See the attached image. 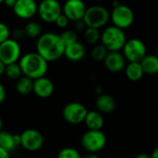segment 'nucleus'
Wrapping results in <instances>:
<instances>
[{"label": "nucleus", "instance_id": "1", "mask_svg": "<svg viewBox=\"0 0 158 158\" xmlns=\"http://www.w3.org/2000/svg\"><path fill=\"white\" fill-rule=\"evenodd\" d=\"M36 52L48 62L56 61L63 56L64 46L60 35L54 33L41 34L36 41Z\"/></svg>", "mask_w": 158, "mask_h": 158}, {"label": "nucleus", "instance_id": "2", "mask_svg": "<svg viewBox=\"0 0 158 158\" xmlns=\"http://www.w3.org/2000/svg\"><path fill=\"white\" fill-rule=\"evenodd\" d=\"M19 64L23 74L30 77L33 80L46 75L48 69V62L37 52H28L24 54L20 58Z\"/></svg>", "mask_w": 158, "mask_h": 158}, {"label": "nucleus", "instance_id": "3", "mask_svg": "<svg viewBox=\"0 0 158 158\" xmlns=\"http://www.w3.org/2000/svg\"><path fill=\"white\" fill-rule=\"evenodd\" d=\"M100 40L108 51H120L127 41V36L124 30L111 25L101 33Z\"/></svg>", "mask_w": 158, "mask_h": 158}, {"label": "nucleus", "instance_id": "4", "mask_svg": "<svg viewBox=\"0 0 158 158\" xmlns=\"http://www.w3.org/2000/svg\"><path fill=\"white\" fill-rule=\"evenodd\" d=\"M110 20V12L108 10L100 5H94L87 8L83 21L87 27L100 29L105 26Z\"/></svg>", "mask_w": 158, "mask_h": 158}, {"label": "nucleus", "instance_id": "5", "mask_svg": "<svg viewBox=\"0 0 158 158\" xmlns=\"http://www.w3.org/2000/svg\"><path fill=\"white\" fill-rule=\"evenodd\" d=\"M135 15L132 9L127 5L118 4L113 7V10L110 13V20L113 25L125 30L129 28L134 23Z\"/></svg>", "mask_w": 158, "mask_h": 158}, {"label": "nucleus", "instance_id": "6", "mask_svg": "<svg viewBox=\"0 0 158 158\" xmlns=\"http://www.w3.org/2000/svg\"><path fill=\"white\" fill-rule=\"evenodd\" d=\"M106 142V136L102 129H89L81 137V145L87 152L92 153L102 151L105 147Z\"/></svg>", "mask_w": 158, "mask_h": 158}, {"label": "nucleus", "instance_id": "7", "mask_svg": "<svg viewBox=\"0 0 158 158\" xmlns=\"http://www.w3.org/2000/svg\"><path fill=\"white\" fill-rule=\"evenodd\" d=\"M122 50L126 60H127L128 62H139L147 54V48L144 42L135 37L128 40L127 39Z\"/></svg>", "mask_w": 158, "mask_h": 158}, {"label": "nucleus", "instance_id": "8", "mask_svg": "<svg viewBox=\"0 0 158 158\" xmlns=\"http://www.w3.org/2000/svg\"><path fill=\"white\" fill-rule=\"evenodd\" d=\"M62 13V6L58 0H42L38 4L37 14L48 23H52Z\"/></svg>", "mask_w": 158, "mask_h": 158}, {"label": "nucleus", "instance_id": "9", "mask_svg": "<svg viewBox=\"0 0 158 158\" xmlns=\"http://www.w3.org/2000/svg\"><path fill=\"white\" fill-rule=\"evenodd\" d=\"M22 54L21 46L19 41L9 38L4 42L0 43V60L6 65L13 62H18Z\"/></svg>", "mask_w": 158, "mask_h": 158}, {"label": "nucleus", "instance_id": "10", "mask_svg": "<svg viewBox=\"0 0 158 158\" xmlns=\"http://www.w3.org/2000/svg\"><path fill=\"white\" fill-rule=\"evenodd\" d=\"M88 109L80 102H72L67 103L62 110L63 119L71 125H79L84 122Z\"/></svg>", "mask_w": 158, "mask_h": 158}, {"label": "nucleus", "instance_id": "11", "mask_svg": "<svg viewBox=\"0 0 158 158\" xmlns=\"http://www.w3.org/2000/svg\"><path fill=\"white\" fill-rule=\"evenodd\" d=\"M21 146L29 152H36L43 147L44 137L36 129L28 128L20 134Z\"/></svg>", "mask_w": 158, "mask_h": 158}, {"label": "nucleus", "instance_id": "12", "mask_svg": "<svg viewBox=\"0 0 158 158\" xmlns=\"http://www.w3.org/2000/svg\"><path fill=\"white\" fill-rule=\"evenodd\" d=\"M87 6L83 0H66L62 6V14L70 22H76L84 18Z\"/></svg>", "mask_w": 158, "mask_h": 158}, {"label": "nucleus", "instance_id": "13", "mask_svg": "<svg viewBox=\"0 0 158 158\" xmlns=\"http://www.w3.org/2000/svg\"><path fill=\"white\" fill-rule=\"evenodd\" d=\"M38 4L35 0H16L12 8L16 17L22 20H30L37 14Z\"/></svg>", "mask_w": 158, "mask_h": 158}, {"label": "nucleus", "instance_id": "14", "mask_svg": "<svg viewBox=\"0 0 158 158\" xmlns=\"http://www.w3.org/2000/svg\"><path fill=\"white\" fill-rule=\"evenodd\" d=\"M54 84L46 75L34 79L33 82V92L39 98L47 99L49 98L54 92Z\"/></svg>", "mask_w": 158, "mask_h": 158}, {"label": "nucleus", "instance_id": "15", "mask_svg": "<svg viewBox=\"0 0 158 158\" xmlns=\"http://www.w3.org/2000/svg\"><path fill=\"white\" fill-rule=\"evenodd\" d=\"M105 68L112 73H119L125 69L126 59L120 51H108L103 60Z\"/></svg>", "mask_w": 158, "mask_h": 158}, {"label": "nucleus", "instance_id": "16", "mask_svg": "<svg viewBox=\"0 0 158 158\" xmlns=\"http://www.w3.org/2000/svg\"><path fill=\"white\" fill-rule=\"evenodd\" d=\"M63 56L70 61H80L86 56V48L79 41L64 47Z\"/></svg>", "mask_w": 158, "mask_h": 158}, {"label": "nucleus", "instance_id": "17", "mask_svg": "<svg viewBox=\"0 0 158 158\" xmlns=\"http://www.w3.org/2000/svg\"><path fill=\"white\" fill-rule=\"evenodd\" d=\"M96 107L99 112L103 114H110L114 111L116 103L113 96L109 94H100L96 99Z\"/></svg>", "mask_w": 158, "mask_h": 158}, {"label": "nucleus", "instance_id": "18", "mask_svg": "<svg viewBox=\"0 0 158 158\" xmlns=\"http://www.w3.org/2000/svg\"><path fill=\"white\" fill-rule=\"evenodd\" d=\"M84 123L89 129L99 130L102 129L104 125V118L99 111H88Z\"/></svg>", "mask_w": 158, "mask_h": 158}, {"label": "nucleus", "instance_id": "19", "mask_svg": "<svg viewBox=\"0 0 158 158\" xmlns=\"http://www.w3.org/2000/svg\"><path fill=\"white\" fill-rule=\"evenodd\" d=\"M144 74L153 75L158 73V57L154 54H146L139 61Z\"/></svg>", "mask_w": 158, "mask_h": 158}, {"label": "nucleus", "instance_id": "20", "mask_svg": "<svg viewBox=\"0 0 158 158\" xmlns=\"http://www.w3.org/2000/svg\"><path fill=\"white\" fill-rule=\"evenodd\" d=\"M125 73L128 80L132 82L139 81L144 75V72L139 62L137 61H130L125 66Z\"/></svg>", "mask_w": 158, "mask_h": 158}, {"label": "nucleus", "instance_id": "21", "mask_svg": "<svg viewBox=\"0 0 158 158\" xmlns=\"http://www.w3.org/2000/svg\"><path fill=\"white\" fill-rule=\"evenodd\" d=\"M33 82L34 80L26 75H22L16 80L15 89L16 91L21 95H28L33 92Z\"/></svg>", "mask_w": 158, "mask_h": 158}, {"label": "nucleus", "instance_id": "22", "mask_svg": "<svg viewBox=\"0 0 158 158\" xmlns=\"http://www.w3.org/2000/svg\"><path fill=\"white\" fill-rule=\"evenodd\" d=\"M0 147H2L10 152L14 151L17 148V145L14 141V134L6 130L0 131Z\"/></svg>", "mask_w": 158, "mask_h": 158}, {"label": "nucleus", "instance_id": "23", "mask_svg": "<svg viewBox=\"0 0 158 158\" xmlns=\"http://www.w3.org/2000/svg\"><path fill=\"white\" fill-rule=\"evenodd\" d=\"M23 30L24 36L28 38H37L42 34V26L37 22H29Z\"/></svg>", "mask_w": 158, "mask_h": 158}, {"label": "nucleus", "instance_id": "24", "mask_svg": "<svg viewBox=\"0 0 158 158\" xmlns=\"http://www.w3.org/2000/svg\"><path fill=\"white\" fill-rule=\"evenodd\" d=\"M4 73L6 74L8 78L11 79V80H17L18 78H20L23 75V72L19 64V61L6 65Z\"/></svg>", "mask_w": 158, "mask_h": 158}, {"label": "nucleus", "instance_id": "25", "mask_svg": "<svg viewBox=\"0 0 158 158\" xmlns=\"http://www.w3.org/2000/svg\"><path fill=\"white\" fill-rule=\"evenodd\" d=\"M84 38L87 41V43L95 45L101 39L100 29L93 28V27H87L84 31Z\"/></svg>", "mask_w": 158, "mask_h": 158}, {"label": "nucleus", "instance_id": "26", "mask_svg": "<svg viewBox=\"0 0 158 158\" xmlns=\"http://www.w3.org/2000/svg\"><path fill=\"white\" fill-rule=\"evenodd\" d=\"M60 40H61V42H62L64 47L78 41L77 34L73 30H65V31H63L60 34Z\"/></svg>", "mask_w": 158, "mask_h": 158}, {"label": "nucleus", "instance_id": "27", "mask_svg": "<svg viewBox=\"0 0 158 158\" xmlns=\"http://www.w3.org/2000/svg\"><path fill=\"white\" fill-rule=\"evenodd\" d=\"M107 53H108V50L106 49V48L103 45L100 44V45H96L92 48L91 57L95 61H103Z\"/></svg>", "mask_w": 158, "mask_h": 158}, {"label": "nucleus", "instance_id": "28", "mask_svg": "<svg viewBox=\"0 0 158 158\" xmlns=\"http://www.w3.org/2000/svg\"><path fill=\"white\" fill-rule=\"evenodd\" d=\"M81 154L76 149L72 147H65L61 149L57 155V158H81Z\"/></svg>", "mask_w": 158, "mask_h": 158}, {"label": "nucleus", "instance_id": "29", "mask_svg": "<svg viewBox=\"0 0 158 158\" xmlns=\"http://www.w3.org/2000/svg\"><path fill=\"white\" fill-rule=\"evenodd\" d=\"M10 37V30L9 26L6 23L0 22V43L4 42Z\"/></svg>", "mask_w": 158, "mask_h": 158}, {"label": "nucleus", "instance_id": "30", "mask_svg": "<svg viewBox=\"0 0 158 158\" xmlns=\"http://www.w3.org/2000/svg\"><path fill=\"white\" fill-rule=\"evenodd\" d=\"M69 20H68V18L64 15V14H60L57 19H56V21L54 22L55 23H56V25L59 27V28H66L67 26H68V24H69Z\"/></svg>", "mask_w": 158, "mask_h": 158}, {"label": "nucleus", "instance_id": "31", "mask_svg": "<svg viewBox=\"0 0 158 158\" xmlns=\"http://www.w3.org/2000/svg\"><path fill=\"white\" fill-rule=\"evenodd\" d=\"M74 28H75V31H78V32L85 31V29L87 28V25H86L85 22L83 21V19L74 22Z\"/></svg>", "mask_w": 158, "mask_h": 158}, {"label": "nucleus", "instance_id": "32", "mask_svg": "<svg viewBox=\"0 0 158 158\" xmlns=\"http://www.w3.org/2000/svg\"><path fill=\"white\" fill-rule=\"evenodd\" d=\"M24 36V33L23 29H15L12 33V38L19 41L20 39H22Z\"/></svg>", "mask_w": 158, "mask_h": 158}, {"label": "nucleus", "instance_id": "33", "mask_svg": "<svg viewBox=\"0 0 158 158\" xmlns=\"http://www.w3.org/2000/svg\"><path fill=\"white\" fill-rule=\"evenodd\" d=\"M6 99V89L4 86L0 83V105H1Z\"/></svg>", "mask_w": 158, "mask_h": 158}, {"label": "nucleus", "instance_id": "34", "mask_svg": "<svg viewBox=\"0 0 158 158\" xmlns=\"http://www.w3.org/2000/svg\"><path fill=\"white\" fill-rule=\"evenodd\" d=\"M0 158H10V152L3 149L2 147H0Z\"/></svg>", "mask_w": 158, "mask_h": 158}, {"label": "nucleus", "instance_id": "35", "mask_svg": "<svg viewBox=\"0 0 158 158\" xmlns=\"http://www.w3.org/2000/svg\"><path fill=\"white\" fill-rule=\"evenodd\" d=\"M15 2H16V0H4V4L7 6V7H9V8H13V6H14V4H15Z\"/></svg>", "mask_w": 158, "mask_h": 158}, {"label": "nucleus", "instance_id": "36", "mask_svg": "<svg viewBox=\"0 0 158 158\" xmlns=\"http://www.w3.org/2000/svg\"><path fill=\"white\" fill-rule=\"evenodd\" d=\"M5 68H6V64L0 60V76H1L2 74H4L5 73Z\"/></svg>", "mask_w": 158, "mask_h": 158}, {"label": "nucleus", "instance_id": "37", "mask_svg": "<svg viewBox=\"0 0 158 158\" xmlns=\"http://www.w3.org/2000/svg\"><path fill=\"white\" fill-rule=\"evenodd\" d=\"M135 158H151V154H148L146 152H140Z\"/></svg>", "mask_w": 158, "mask_h": 158}, {"label": "nucleus", "instance_id": "38", "mask_svg": "<svg viewBox=\"0 0 158 158\" xmlns=\"http://www.w3.org/2000/svg\"><path fill=\"white\" fill-rule=\"evenodd\" d=\"M151 158H158V146H156L153 149V151L151 154Z\"/></svg>", "mask_w": 158, "mask_h": 158}, {"label": "nucleus", "instance_id": "39", "mask_svg": "<svg viewBox=\"0 0 158 158\" xmlns=\"http://www.w3.org/2000/svg\"><path fill=\"white\" fill-rule=\"evenodd\" d=\"M81 158H100L97 154H95V153H92V152H89V154H87V155H85V156H83V157H81Z\"/></svg>", "mask_w": 158, "mask_h": 158}, {"label": "nucleus", "instance_id": "40", "mask_svg": "<svg viewBox=\"0 0 158 158\" xmlns=\"http://www.w3.org/2000/svg\"><path fill=\"white\" fill-rule=\"evenodd\" d=\"M2 127H3V121L1 118H0V131L2 130Z\"/></svg>", "mask_w": 158, "mask_h": 158}, {"label": "nucleus", "instance_id": "41", "mask_svg": "<svg viewBox=\"0 0 158 158\" xmlns=\"http://www.w3.org/2000/svg\"><path fill=\"white\" fill-rule=\"evenodd\" d=\"M155 55H156V56L158 57V47L156 48V51H155Z\"/></svg>", "mask_w": 158, "mask_h": 158}, {"label": "nucleus", "instance_id": "42", "mask_svg": "<svg viewBox=\"0 0 158 158\" xmlns=\"http://www.w3.org/2000/svg\"><path fill=\"white\" fill-rule=\"evenodd\" d=\"M4 2V0H0V4H2Z\"/></svg>", "mask_w": 158, "mask_h": 158}]
</instances>
